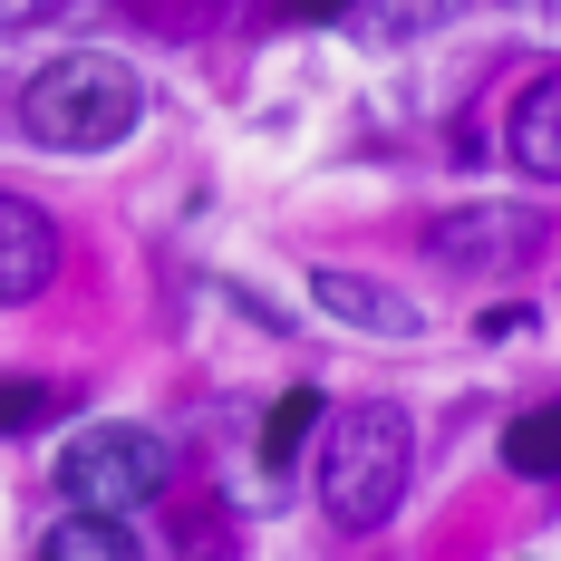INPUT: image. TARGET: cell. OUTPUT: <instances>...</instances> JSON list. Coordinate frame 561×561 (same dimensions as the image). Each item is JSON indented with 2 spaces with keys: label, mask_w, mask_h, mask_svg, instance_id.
I'll use <instances>...</instances> for the list:
<instances>
[{
  "label": "cell",
  "mask_w": 561,
  "mask_h": 561,
  "mask_svg": "<svg viewBox=\"0 0 561 561\" xmlns=\"http://www.w3.org/2000/svg\"><path fill=\"white\" fill-rule=\"evenodd\" d=\"M174 455L146 436V426H78L68 446H58V494H68V513H146L156 494H165Z\"/></svg>",
  "instance_id": "cell-3"
},
{
  "label": "cell",
  "mask_w": 561,
  "mask_h": 561,
  "mask_svg": "<svg viewBox=\"0 0 561 561\" xmlns=\"http://www.w3.org/2000/svg\"><path fill=\"white\" fill-rule=\"evenodd\" d=\"M310 300H320L330 320H348V330H368V339H416L426 330V310L397 300L388 280H368V272H310Z\"/></svg>",
  "instance_id": "cell-6"
},
{
  "label": "cell",
  "mask_w": 561,
  "mask_h": 561,
  "mask_svg": "<svg viewBox=\"0 0 561 561\" xmlns=\"http://www.w3.org/2000/svg\"><path fill=\"white\" fill-rule=\"evenodd\" d=\"M39 416H58V388H0V436L39 426Z\"/></svg>",
  "instance_id": "cell-12"
},
{
  "label": "cell",
  "mask_w": 561,
  "mask_h": 561,
  "mask_svg": "<svg viewBox=\"0 0 561 561\" xmlns=\"http://www.w3.org/2000/svg\"><path fill=\"white\" fill-rule=\"evenodd\" d=\"M136 116H146V88L107 49H68L20 88V136L49 146V156H107V146L136 136Z\"/></svg>",
  "instance_id": "cell-1"
},
{
  "label": "cell",
  "mask_w": 561,
  "mask_h": 561,
  "mask_svg": "<svg viewBox=\"0 0 561 561\" xmlns=\"http://www.w3.org/2000/svg\"><path fill=\"white\" fill-rule=\"evenodd\" d=\"M280 10H290V20H348L358 0H280Z\"/></svg>",
  "instance_id": "cell-14"
},
{
  "label": "cell",
  "mask_w": 561,
  "mask_h": 561,
  "mask_svg": "<svg viewBox=\"0 0 561 561\" xmlns=\"http://www.w3.org/2000/svg\"><path fill=\"white\" fill-rule=\"evenodd\" d=\"M407 465H416V426L388 397H358L320 416V504H330L339 533H378L397 504H407Z\"/></svg>",
  "instance_id": "cell-2"
},
{
  "label": "cell",
  "mask_w": 561,
  "mask_h": 561,
  "mask_svg": "<svg viewBox=\"0 0 561 561\" xmlns=\"http://www.w3.org/2000/svg\"><path fill=\"white\" fill-rule=\"evenodd\" d=\"M504 156L533 184H561V68H542L523 98H513V126H504Z\"/></svg>",
  "instance_id": "cell-7"
},
{
  "label": "cell",
  "mask_w": 561,
  "mask_h": 561,
  "mask_svg": "<svg viewBox=\"0 0 561 561\" xmlns=\"http://www.w3.org/2000/svg\"><path fill=\"white\" fill-rule=\"evenodd\" d=\"M426 252L446 272H523L542 252V214H523V204H465V214H436Z\"/></svg>",
  "instance_id": "cell-4"
},
{
  "label": "cell",
  "mask_w": 561,
  "mask_h": 561,
  "mask_svg": "<svg viewBox=\"0 0 561 561\" xmlns=\"http://www.w3.org/2000/svg\"><path fill=\"white\" fill-rule=\"evenodd\" d=\"M49 280H58V224L30 194H0V310L39 300Z\"/></svg>",
  "instance_id": "cell-5"
},
{
  "label": "cell",
  "mask_w": 561,
  "mask_h": 561,
  "mask_svg": "<svg viewBox=\"0 0 561 561\" xmlns=\"http://www.w3.org/2000/svg\"><path fill=\"white\" fill-rule=\"evenodd\" d=\"M504 465L523 484H561V407H523L504 426Z\"/></svg>",
  "instance_id": "cell-8"
},
{
  "label": "cell",
  "mask_w": 561,
  "mask_h": 561,
  "mask_svg": "<svg viewBox=\"0 0 561 561\" xmlns=\"http://www.w3.org/2000/svg\"><path fill=\"white\" fill-rule=\"evenodd\" d=\"M58 0H0V30H30V20H49Z\"/></svg>",
  "instance_id": "cell-13"
},
{
  "label": "cell",
  "mask_w": 561,
  "mask_h": 561,
  "mask_svg": "<svg viewBox=\"0 0 561 561\" xmlns=\"http://www.w3.org/2000/svg\"><path fill=\"white\" fill-rule=\"evenodd\" d=\"M320 416H330V407H320V388H290V397L272 407V426H262V465H290V455L320 436Z\"/></svg>",
  "instance_id": "cell-10"
},
{
  "label": "cell",
  "mask_w": 561,
  "mask_h": 561,
  "mask_svg": "<svg viewBox=\"0 0 561 561\" xmlns=\"http://www.w3.org/2000/svg\"><path fill=\"white\" fill-rule=\"evenodd\" d=\"M455 10H474V0H358V20H368L378 39H416V30H446Z\"/></svg>",
  "instance_id": "cell-11"
},
{
  "label": "cell",
  "mask_w": 561,
  "mask_h": 561,
  "mask_svg": "<svg viewBox=\"0 0 561 561\" xmlns=\"http://www.w3.org/2000/svg\"><path fill=\"white\" fill-rule=\"evenodd\" d=\"M39 561H136V533L116 513H68V523H49Z\"/></svg>",
  "instance_id": "cell-9"
}]
</instances>
